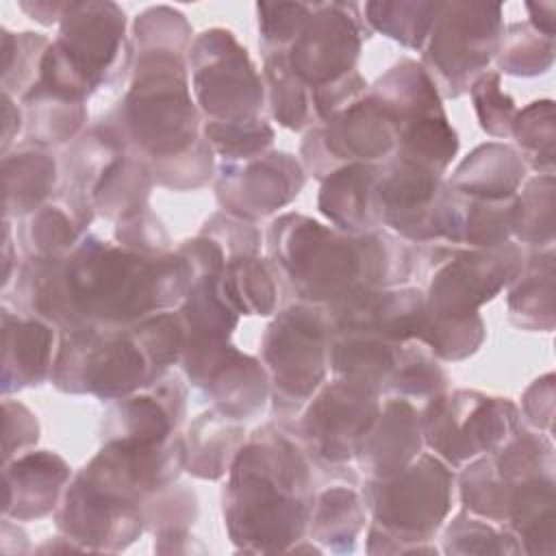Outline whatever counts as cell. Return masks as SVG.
<instances>
[{"label":"cell","instance_id":"1","mask_svg":"<svg viewBox=\"0 0 556 556\" xmlns=\"http://www.w3.org/2000/svg\"><path fill=\"white\" fill-rule=\"evenodd\" d=\"M269 265L300 302L328 308L369 289L397 287L415 267L413 250L389 232L350 235L300 213L267 230Z\"/></svg>","mask_w":556,"mask_h":556},{"label":"cell","instance_id":"2","mask_svg":"<svg viewBox=\"0 0 556 556\" xmlns=\"http://www.w3.org/2000/svg\"><path fill=\"white\" fill-rule=\"evenodd\" d=\"M313 460L287 428L267 424L235 456L222 495L224 521L237 549L293 552L315 504Z\"/></svg>","mask_w":556,"mask_h":556},{"label":"cell","instance_id":"3","mask_svg":"<svg viewBox=\"0 0 556 556\" xmlns=\"http://www.w3.org/2000/svg\"><path fill=\"white\" fill-rule=\"evenodd\" d=\"M61 271L80 328H128L178 306L193 282L191 265L180 252L143 256L91 235L63 258Z\"/></svg>","mask_w":556,"mask_h":556},{"label":"cell","instance_id":"4","mask_svg":"<svg viewBox=\"0 0 556 556\" xmlns=\"http://www.w3.org/2000/svg\"><path fill=\"white\" fill-rule=\"evenodd\" d=\"M130 87L102 117L148 167L176 159L200 139V109L191 98L187 54L135 52Z\"/></svg>","mask_w":556,"mask_h":556},{"label":"cell","instance_id":"5","mask_svg":"<svg viewBox=\"0 0 556 556\" xmlns=\"http://www.w3.org/2000/svg\"><path fill=\"white\" fill-rule=\"evenodd\" d=\"M454 469L437 454L421 452L408 467L384 480H367L363 504L371 515L369 554L430 552L428 543L452 508Z\"/></svg>","mask_w":556,"mask_h":556},{"label":"cell","instance_id":"6","mask_svg":"<svg viewBox=\"0 0 556 556\" xmlns=\"http://www.w3.org/2000/svg\"><path fill=\"white\" fill-rule=\"evenodd\" d=\"M332 326L326 311L308 302H291L267 326L261 343L269 376L274 413L298 417L328 374Z\"/></svg>","mask_w":556,"mask_h":556},{"label":"cell","instance_id":"7","mask_svg":"<svg viewBox=\"0 0 556 556\" xmlns=\"http://www.w3.org/2000/svg\"><path fill=\"white\" fill-rule=\"evenodd\" d=\"M502 35V4L469 0L439 2L419 65L441 98H460L489 70Z\"/></svg>","mask_w":556,"mask_h":556},{"label":"cell","instance_id":"8","mask_svg":"<svg viewBox=\"0 0 556 556\" xmlns=\"http://www.w3.org/2000/svg\"><path fill=\"white\" fill-rule=\"evenodd\" d=\"M50 380L63 393L113 402L159 378L130 326H87L61 337Z\"/></svg>","mask_w":556,"mask_h":556},{"label":"cell","instance_id":"9","mask_svg":"<svg viewBox=\"0 0 556 556\" xmlns=\"http://www.w3.org/2000/svg\"><path fill=\"white\" fill-rule=\"evenodd\" d=\"M419 415L424 445L452 469L500 450L521 428L517 404L469 389L428 400Z\"/></svg>","mask_w":556,"mask_h":556},{"label":"cell","instance_id":"10","mask_svg":"<svg viewBox=\"0 0 556 556\" xmlns=\"http://www.w3.org/2000/svg\"><path fill=\"white\" fill-rule=\"evenodd\" d=\"M195 104L206 122L261 119L267 106L265 83L248 50L226 28L200 33L187 52Z\"/></svg>","mask_w":556,"mask_h":556},{"label":"cell","instance_id":"11","mask_svg":"<svg viewBox=\"0 0 556 556\" xmlns=\"http://www.w3.org/2000/svg\"><path fill=\"white\" fill-rule=\"evenodd\" d=\"M432 274L426 291L430 317H469L493 300L521 274L526 252L506 241L495 248L434 245L430 248Z\"/></svg>","mask_w":556,"mask_h":556},{"label":"cell","instance_id":"12","mask_svg":"<svg viewBox=\"0 0 556 556\" xmlns=\"http://www.w3.org/2000/svg\"><path fill=\"white\" fill-rule=\"evenodd\" d=\"M376 198L382 226L397 237L413 243L452 245L460 195L443 176L393 154L382 163Z\"/></svg>","mask_w":556,"mask_h":556},{"label":"cell","instance_id":"13","mask_svg":"<svg viewBox=\"0 0 556 556\" xmlns=\"http://www.w3.org/2000/svg\"><path fill=\"white\" fill-rule=\"evenodd\" d=\"M382 395L365 384L334 378L324 382L295 417V439L313 465L345 469L361 439L376 421Z\"/></svg>","mask_w":556,"mask_h":556},{"label":"cell","instance_id":"14","mask_svg":"<svg viewBox=\"0 0 556 556\" xmlns=\"http://www.w3.org/2000/svg\"><path fill=\"white\" fill-rule=\"evenodd\" d=\"M397 148V128L384 106L367 91L341 113L313 124L300 146L302 167L324 180L354 163H387Z\"/></svg>","mask_w":556,"mask_h":556},{"label":"cell","instance_id":"15","mask_svg":"<svg viewBox=\"0 0 556 556\" xmlns=\"http://www.w3.org/2000/svg\"><path fill=\"white\" fill-rule=\"evenodd\" d=\"M50 46L93 91L124 80L130 70L126 13L115 2H67Z\"/></svg>","mask_w":556,"mask_h":556},{"label":"cell","instance_id":"16","mask_svg":"<svg viewBox=\"0 0 556 556\" xmlns=\"http://www.w3.org/2000/svg\"><path fill=\"white\" fill-rule=\"evenodd\" d=\"M367 37L361 4L313 2L304 28L282 54L293 76L313 91L354 72Z\"/></svg>","mask_w":556,"mask_h":556},{"label":"cell","instance_id":"17","mask_svg":"<svg viewBox=\"0 0 556 556\" xmlns=\"http://www.w3.org/2000/svg\"><path fill=\"white\" fill-rule=\"evenodd\" d=\"M180 365L191 387L237 421L256 417L271 393L265 365L230 341H185Z\"/></svg>","mask_w":556,"mask_h":556},{"label":"cell","instance_id":"18","mask_svg":"<svg viewBox=\"0 0 556 556\" xmlns=\"http://www.w3.org/2000/svg\"><path fill=\"white\" fill-rule=\"evenodd\" d=\"M56 528L83 552H119L148 526L143 504L78 471L56 508Z\"/></svg>","mask_w":556,"mask_h":556},{"label":"cell","instance_id":"19","mask_svg":"<svg viewBox=\"0 0 556 556\" xmlns=\"http://www.w3.org/2000/svg\"><path fill=\"white\" fill-rule=\"evenodd\" d=\"M304 174L293 154L269 150L250 161L222 163L215 195L224 213L254 222L295 200L306 182Z\"/></svg>","mask_w":556,"mask_h":556},{"label":"cell","instance_id":"20","mask_svg":"<svg viewBox=\"0 0 556 556\" xmlns=\"http://www.w3.org/2000/svg\"><path fill=\"white\" fill-rule=\"evenodd\" d=\"M185 410L187 387L176 376L165 374L109 404L100 424L102 443H165L178 434Z\"/></svg>","mask_w":556,"mask_h":556},{"label":"cell","instance_id":"21","mask_svg":"<svg viewBox=\"0 0 556 556\" xmlns=\"http://www.w3.org/2000/svg\"><path fill=\"white\" fill-rule=\"evenodd\" d=\"M332 332H361L393 343L417 341L426 321V291L419 287H380L324 308Z\"/></svg>","mask_w":556,"mask_h":556},{"label":"cell","instance_id":"22","mask_svg":"<svg viewBox=\"0 0 556 556\" xmlns=\"http://www.w3.org/2000/svg\"><path fill=\"white\" fill-rule=\"evenodd\" d=\"M424 452L421 415L415 402L387 397L371 428L356 447V465L367 480L400 473Z\"/></svg>","mask_w":556,"mask_h":556},{"label":"cell","instance_id":"23","mask_svg":"<svg viewBox=\"0 0 556 556\" xmlns=\"http://www.w3.org/2000/svg\"><path fill=\"white\" fill-rule=\"evenodd\" d=\"M2 393L43 384L54 369L61 345L59 328L46 319L11 313L2 306Z\"/></svg>","mask_w":556,"mask_h":556},{"label":"cell","instance_id":"24","mask_svg":"<svg viewBox=\"0 0 556 556\" xmlns=\"http://www.w3.org/2000/svg\"><path fill=\"white\" fill-rule=\"evenodd\" d=\"M4 517L28 521L56 510L72 478L67 463L48 450L24 452L4 463Z\"/></svg>","mask_w":556,"mask_h":556},{"label":"cell","instance_id":"25","mask_svg":"<svg viewBox=\"0 0 556 556\" xmlns=\"http://www.w3.org/2000/svg\"><path fill=\"white\" fill-rule=\"evenodd\" d=\"M89 198L65 185L59 193L30 215L22 217L20 243L28 258H63L87 235L93 219Z\"/></svg>","mask_w":556,"mask_h":556},{"label":"cell","instance_id":"26","mask_svg":"<svg viewBox=\"0 0 556 556\" xmlns=\"http://www.w3.org/2000/svg\"><path fill=\"white\" fill-rule=\"evenodd\" d=\"M382 165L354 163L334 169L321 180L317 208L339 230L369 235L380 230L382 217L376 198V182Z\"/></svg>","mask_w":556,"mask_h":556},{"label":"cell","instance_id":"27","mask_svg":"<svg viewBox=\"0 0 556 556\" xmlns=\"http://www.w3.org/2000/svg\"><path fill=\"white\" fill-rule=\"evenodd\" d=\"M526 178L521 154L506 143H482L469 152L447 180L454 191L478 200L515 198Z\"/></svg>","mask_w":556,"mask_h":556},{"label":"cell","instance_id":"28","mask_svg":"<svg viewBox=\"0 0 556 556\" xmlns=\"http://www.w3.org/2000/svg\"><path fill=\"white\" fill-rule=\"evenodd\" d=\"M504 528L513 532L521 552L554 554V473L513 484Z\"/></svg>","mask_w":556,"mask_h":556},{"label":"cell","instance_id":"29","mask_svg":"<svg viewBox=\"0 0 556 556\" xmlns=\"http://www.w3.org/2000/svg\"><path fill=\"white\" fill-rule=\"evenodd\" d=\"M248 441L243 421L230 419L213 406L198 415L185 437V471L202 480H219Z\"/></svg>","mask_w":556,"mask_h":556},{"label":"cell","instance_id":"30","mask_svg":"<svg viewBox=\"0 0 556 556\" xmlns=\"http://www.w3.org/2000/svg\"><path fill=\"white\" fill-rule=\"evenodd\" d=\"M4 219L26 217L56 191V161L48 148L26 141L4 154Z\"/></svg>","mask_w":556,"mask_h":556},{"label":"cell","instance_id":"31","mask_svg":"<svg viewBox=\"0 0 556 556\" xmlns=\"http://www.w3.org/2000/svg\"><path fill=\"white\" fill-rule=\"evenodd\" d=\"M402 345L361 332H332L328 367L334 378L365 384L382 395Z\"/></svg>","mask_w":556,"mask_h":556},{"label":"cell","instance_id":"32","mask_svg":"<svg viewBox=\"0 0 556 556\" xmlns=\"http://www.w3.org/2000/svg\"><path fill=\"white\" fill-rule=\"evenodd\" d=\"M508 317L517 328L552 332L554 328V250L526 254L521 274L508 289Z\"/></svg>","mask_w":556,"mask_h":556},{"label":"cell","instance_id":"33","mask_svg":"<svg viewBox=\"0 0 556 556\" xmlns=\"http://www.w3.org/2000/svg\"><path fill=\"white\" fill-rule=\"evenodd\" d=\"M369 93L384 106L395 128L426 115L443 113L434 83L413 59L397 61L382 78H378Z\"/></svg>","mask_w":556,"mask_h":556},{"label":"cell","instance_id":"34","mask_svg":"<svg viewBox=\"0 0 556 556\" xmlns=\"http://www.w3.org/2000/svg\"><path fill=\"white\" fill-rule=\"evenodd\" d=\"M152 185L154 178L148 163L128 148L106 167L87 198L96 213L117 222L122 215L148 206Z\"/></svg>","mask_w":556,"mask_h":556},{"label":"cell","instance_id":"35","mask_svg":"<svg viewBox=\"0 0 556 556\" xmlns=\"http://www.w3.org/2000/svg\"><path fill=\"white\" fill-rule=\"evenodd\" d=\"M365 526V504L350 486H328L315 495L308 536L330 552H352Z\"/></svg>","mask_w":556,"mask_h":556},{"label":"cell","instance_id":"36","mask_svg":"<svg viewBox=\"0 0 556 556\" xmlns=\"http://www.w3.org/2000/svg\"><path fill=\"white\" fill-rule=\"evenodd\" d=\"M217 289L239 315H271L278 304L276 274L258 256H239L217 274Z\"/></svg>","mask_w":556,"mask_h":556},{"label":"cell","instance_id":"37","mask_svg":"<svg viewBox=\"0 0 556 556\" xmlns=\"http://www.w3.org/2000/svg\"><path fill=\"white\" fill-rule=\"evenodd\" d=\"M20 104L24 111L28 141L43 148L78 139L87 122L85 104L43 93L39 89H30Z\"/></svg>","mask_w":556,"mask_h":556},{"label":"cell","instance_id":"38","mask_svg":"<svg viewBox=\"0 0 556 556\" xmlns=\"http://www.w3.org/2000/svg\"><path fill=\"white\" fill-rule=\"evenodd\" d=\"M456 150L458 135L447 122L445 111L406 122L397 128L395 156L426 167L439 176L445 174L447 165L456 156Z\"/></svg>","mask_w":556,"mask_h":556},{"label":"cell","instance_id":"39","mask_svg":"<svg viewBox=\"0 0 556 556\" xmlns=\"http://www.w3.org/2000/svg\"><path fill=\"white\" fill-rule=\"evenodd\" d=\"M263 59L265 98L271 117L289 130L311 128L315 124L313 91L293 76L282 52L265 54Z\"/></svg>","mask_w":556,"mask_h":556},{"label":"cell","instance_id":"40","mask_svg":"<svg viewBox=\"0 0 556 556\" xmlns=\"http://www.w3.org/2000/svg\"><path fill=\"white\" fill-rule=\"evenodd\" d=\"M447 391V374L439 358L419 341L400 348L397 363L382 391L384 397H404L408 402H428Z\"/></svg>","mask_w":556,"mask_h":556},{"label":"cell","instance_id":"41","mask_svg":"<svg viewBox=\"0 0 556 556\" xmlns=\"http://www.w3.org/2000/svg\"><path fill=\"white\" fill-rule=\"evenodd\" d=\"M554 174H539L513 200V237L532 250L554 243Z\"/></svg>","mask_w":556,"mask_h":556},{"label":"cell","instance_id":"42","mask_svg":"<svg viewBox=\"0 0 556 556\" xmlns=\"http://www.w3.org/2000/svg\"><path fill=\"white\" fill-rule=\"evenodd\" d=\"M458 193V191H456ZM460 195V193H458ZM513 200H478L460 195L452 245L495 248L513 237Z\"/></svg>","mask_w":556,"mask_h":556},{"label":"cell","instance_id":"43","mask_svg":"<svg viewBox=\"0 0 556 556\" xmlns=\"http://www.w3.org/2000/svg\"><path fill=\"white\" fill-rule=\"evenodd\" d=\"M439 2H367L361 7L369 30H378L410 50H421Z\"/></svg>","mask_w":556,"mask_h":556},{"label":"cell","instance_id":"44","mask_svg":"<svg viewBox=\"0 0 556 556\" xmlns=\"http://www.w3.org/2000/svg\"><path fill=\"white\" fill-rule=\"evenodd\" d=\"M510 135L519 146L526 167H532L539 174H554L556 126L552 100H536L517 111Z\"/></svg>","mask_w":556,"mask_h":556},{"label":"cell","instance_id":"45","mask_svg":"<svg viewBox=\"0 0 556 556\" xmlns=\"http://www.w3.org/2000/svg\"><path fill=\"white\" fill-rule=\"evenodd\" d=\"M495 61L500 72L513 76H539L554 63V37L532 28L528 22H515L504 28Z\"/></svg>","mask_w":556,"mask_h":556},{"label":"cell","instance_id":"46","mask_svg":"<svg viewBox=\"0 0 556 556\" xmlns=\"http://www.w3.org/2000/svg\"><path fill=\"white\" fill-rule=\"evenodd\" d=\"M50 39L39 33L2 30V93L22 100L39 80Z\"/></svg>","mask_w":556,"mask_h":556},{"label":"cell","instance_id":"47","mask_svg":"<svg viewBox=\"0 0 556 556\" xmlns=\"http://www.w3.org/2000/svg\"><path fill=\"white\" fill-rule=\"evenodd\" d=\"M484 337L486 330L480 313L469 317H430L426 313L417 341L424 343L439 361H463L478 352Z\"/></svg>","mask_w":556,"mask_h":556},{"label":"cell","instance_id":"48","mask_svg":"<svg viewBox=\"0 0 556 556\" xmlns=\"http://www.w3.org/2000/svg\"><path fill=\"white\" fill-rule=\"evenodd\" d=\"M204 139L208 141L213 154L222 159V163H241L256 159L269 152L274 143V128L265 117L250 122H206Z\"/></svg>","mask_w":556,"mask_h":556},{"label":"cell","instance_id":"49","mask_svg":"<svg viewBox=\"0 0 556 556\" xmlns=\"http://www.w3.org/2000/svg\"><path fill=\"white\" fill-rule=\"evenodd\" d=\"M447 554H519L521 547L510 530L491 523L469 510L458 513L445 528Z\"/></svg>","mask_w":556,"mask_h":556},{"label":"cell","instance_id":"50","mask_svg":"<svg viewBox=\"0 0 556 556\" xmlns=\"http://www.w3.org/2000/svg\"><path fill=\"white\" fill-rule=\"evenodd\" d=\"M132 334L148 354L156 378L165 376L167 369L180 363L185 348V324L178 311H159L130 326Z\"/></svg>","mask_w":556,"mask_h":556},{"label":"cell","instance_id":"51","mask_svg":"<svg viewBox=\"0 0 556 556\" xmlns=\"http://www.w3.org/2000/svg\"><path fill=\"white\" fill-rule=\"evenodd\" d=\"M135 52H180L191 48V26L172 7H150L135 20Z\"/></svg>","mask_w":556,"mask_h":556},{"label":"cell","instance_id":"52","mask_svg":"<svg viewBox=\"0 0 556 556\" xmlns=\"http://www.w3.org/2000/svg\"><path fill=\"white\" fill-rule=\"evenodd\" d=\"M313 4L308 2H258V46L263 56L285 52L304 28Z\"/></svg>","mask_w":556,"mask_h":556},{"label":"cell","instance_id":"53","mask_svg":"<svg viewBox=\"0 0 556 556\" xmlns=\"http://www.w3.org/2000/svg\"><path fill=\"white\" fill-rule=\"evenodd\" d=\"M500 78V72L486 70L469 89L480 128L495 139L510 137L513 122L519 111L515 106V100L502 89Z\"/></svg>","mask_w":556,"mask_h":556},{"label":"cell","instance_id":"54","mask_svg":"<svg viewBox=\"0 0 556 556\" xmlns=\"http://www.w3.org/2000/svg\"><path fill=\"white\" fill-rule=\"evenodd\" d=\"M213 150L208 141L202 137L191 150L178 154L176 159L150 165L152 178L156 185L176 189V191H187V189H198L204 187L213 178Z\"/></svg>","mask_w":556,"mask_h":556},{"label":"cell","instance_id":"55","mask_svg":"<svg viewBox=\"0 0 556 556\" xmlns=\"http://www.w3.org/2000/svg\"><path fill=\"white\" fill-rule=\"evenodd\" d=\"M146 526L154 530L156 534H167V532H185L189 523H193L198 515V500L195 493L180 486L172 484L156 495H152L146 504Z\"/></svg>","mask_w":556,"mask_h":556},{"label":"cell","instance_id":"56","mask_svg":"<svg viewBox=\"0 0 556 556\" xmlns=\"http://www.w3.org/2000/svg\"><path fill=\"white\" fill-rule=\"evenodd\" d=\"M115 239L122 248L143 256H159L169 250V235L150 206L122 215L115 222Z\"/></svg>","mask_w":556,"mask_h":556},{"label":"cell","instance_id":"57","mask_svg":"<svg viewBox=\"0 0 556 556\" xmlns=\"http://www.w3.org/2000/svg\"><path fill=\"white\" fill-rule=\"evenodd\" d=\"M367 93L365 78L354 70L328 85L313 89V109H315V124L324 122L343 109L352 106Z\"/></svg>","mask_w":556,"mask_h":556},{"label":"cell","instance_id":"58","mask_svg":"<svg viewBox=\"0 0 556 556\" xmlns=\"http://www.w3.org/2000/svg\"><path fill=\"white\" fill-rule=\"evenodd\" d=\"M4 463L28 452L39 439V424L35 415L20 402H11L4 395Z\"/></svg>","mask_w":556,"mask_h":556},{"label":"cell","instance_id":"59","mask_svg":"<svg viewBox=\"0 0 556 556\" xmlns=\"http://www.w3.org/2000/svg\"><path fill=\"white\" fill-rule=\"evenodd\" d=\"M519 413L528 419L530 426L545 430V434H552V421H554V374H545L536 378L521 397Z\"/></svg>","mask_w":556,"mask_h":556},{"label":"cell","instance_id":"60","mask_svg":"<svg viewBox=\"0 0 556 556\" xmlns=\"http://www.w3.org/2000/svg\"><path fill=\"white\" fill-rule=\"evenodd\" d=\"M2 115H4V128H2V154L9 152L11 141L20 135L22 124H24V111L22 106L15 104V98L9 93H2Z\"/></svg>","mask_w":556,"mask_h":556},{"label":"cell","instance_id":"61","mask_svg":"<svg viewBox=\"0 0 556 556\" xmlns=\"http://www.w3.org/2000/svg\"><path fill=\"white\" fill-rule=\"evenodd\" d=\"M67 2H22L20 9L26 11L33 20H37L43 26H52L61 22V15L65 11Z\"/></svg>","mask_w":556,"mask_h":556},{"label":"cell","instance_id":"62","mask_svg":"<svg viewBox=\"0 0 556 556\" xmlns=\"http://www.w3.org/2000/svg\"><path fill=\"white\" fill-rule=\"evenodd\" d=\"M530 20L528 24L532 28H536L539 33L554 37V13H556V4L554 2H528L526 4Z\"/></svg>","mask_w":556,"mask_h":556}]
</instances>
